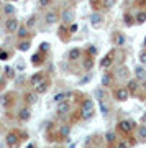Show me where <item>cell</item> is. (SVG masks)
Here are the masks:
<instances>
[{
  "label": "cell",
  "mask_w": 146,
  "mask_h": 148,
  "mask_svg": "<svg viewBox=\"0 0 146 148\" xmlns=\"http://www.w3.org/2000/svg\"><path fill=\"white\" fill-rule=\"evenodd\" d=\"M100 110H102V114H104V115H107V114H108V106H107V104H104V101L100 102Z\"/></svg>",
  "instance_id": "cell-34"
},
{
  "label": "cell",
  "mask_w": 146,
  "mask_h": 148,
  "mask_svg": "<svg viewBox=\"0 0 146 148\" xmlns=\"http://www.w3.org/2000/svg\"><path fill=\"white\" fill-rule=\"evenodd\" d=\"M123 20H125V25H126V27H131V25H135V23H136V21H135V16L128 15V13H125Z\"/></svg>",
  "instance_id": "cell-26"
},
{
  "label": "cell",
  "mask_w": 146,
  "mask_h": 148,
  "mask_svg": "<svg viewBox=\"0 0 146 148\" xmlns=\"http://www.w3.org/2000/svg\"><path fill=\"white\" fill-rule=\"evenodd\" d=\"M94 101H90V99H84L82 104H81V119H84V120H89V119H92V115H94Z\"/></svg>",
  "instance_id": "cell-1"
},
{
  "label": "cell",
  "mask_w": 146,
  "mask_h": 148,
  "mask_svg": "<svg viewBox=\"0 0 146 148\" xmlns=\"http://www.w3.org/2000/svg\"><path fill=\"white\" fill-rule=\"evenodd\" d=\"M30 46H31V45H30V41L26 40V41H20L16 48H18L20 51H28V49H30Z\"/></svg>",
  "instance_id": "cell-27"
},
{
  "label": "cell",
  "mask_w": 146,
  "mask_h": 148,
  "mask_svg": "<svg viewBox=\"0 0 146 148\" xmlns=\"http://www.w3.org/2000/svg\"><path fill=\"white\" fill-rule=\"evenodd\" d=\"M89 79H92V74H87V76H85L84 79H81V84H85V82H87Z\"/></svg>",
  "instance_id": "cell-42"
},
{
  "label": "cell",
  "mask_w": 146,
  "mask_h": 148,
  "mask_svg": "<svg viewBox=\"0 0 146 148\" xmlns=\"http://www.w3.org/2000/svg\"><path fill=\"white\" fill-rule=\"evenodd\" d=\"M76 97H77V95H76V92H72V90H68V92H64V101L69 102V104L76 101Z\"/></svg>",
  "instance_id": "cell-21"
},
{
  "label": "cell",
  "mask_w": 146,
  "mask_h": 148,
  "mask_svg": "<svg viewBox=\"0 0 146 148\" xmlns=\"http://www.w3.org/2000/svg\"><path fill=\"white\" fill-rule=\"evenodd\" d=\"M31 63L35 64V66H40V64H43L44 61H43V53H40V54H35L31 58Z\"/></svg>",
  "instance_id": "cell-25"
},
{
  "label": "cell",
  "mask_w": 146,
  "mask_h": 148,
  "mask_svg": "<svg viewBox=\"0 0 146 148\" xmlns=\"http://www.w3.org/2000/svg\"><path fill=\"white\" fill-rule=\"evenodd\" d=\"M26 148H35V145H33V143H28V145H26Z\"/></svg>",
  "instance_id": "cell-48"
},
{
  "label": "cell",
  "mask_w": 146,
  "mask_h": 148,
  "mask_svg": "<svg viewBox=\"0 0 146 148\" xmlns=\"http://www.w3.org/2000/svg\"><path fill=\"white\" fill-rule=\"evenodd\" d=\"M87 53H89V56H95V54H97V48H95V46H89V48H87Z\"/></svg>",
  "instance_id": "cell-35"
},
{
  "label": "cell",
  "mask_w": 146,
  "mask_h": 148,
  "mask_svg": "<svg viewBox=\"0 0 146 148\" xmlns=\"http://www.w3.org/2000/svg\"><path fill=\"white\" fill-rule=\"evenodd\" d=\"M3 84H5V81H3V79H0V90L3 89V87H2V86H3Z\"/></svg>",
  "instance_id": "cell-47"
},
{
  "label": "cell",
  "mask_w": 146,
  "mask_h": 148,
  "mask_svg": "<svg viewBox=\"0 0 146 148\" xmlns=\"http://www.w3.org/2000/svg\"><path fill=\"white\" fill-rule=\"evenodd\" d=\"M48 87H49V82L44 79L41 84H38L36 87H35V92H36V94H44V92L48 90Z\"/></svg>",
  "instance_id": "cell-16"
},
{
  "label": "cell",
  "mask_w": 146,
  "mask_h": 148,
  "mask_svg": "<svg viewBox=\"0 0 146 148\" xmlns=\"http://www.w3.org/2000/svg\"><path fill=\"white\" fill-rule=\"evenodd\" d=\"M35 23H36V16L31 15L30 18H28V21H26V27H28V28H31V27H35Z\"/></svg>",
  "instance_id": "cell-31"
},
{
  "label": "cell",
  "mask_w": 146,
  "mask_h": 148,
  "mask_svg": "<svg viewBox=\"0 0 146 148\" xmlns=\"http://www.w3.org/2000/svg\"><path fill=\"white\" fill-rule=\"evenodd\" d=\"M117 128H118V132L123 133V135H130L133 132V128H135V122L133 120H120L117 123Z\"/></svg>",
  "instance_id": "cell-3"
},
{
  "label": "cell",
  "mask_w": 146,
  "mask_h": 148,
  "mask_svg": "<svg viewBox=\"0 0 146 148\" xmlns=\"http://www.w3.org/2000/svg\"><path fill=\"white\" fill-rule=\"evenodd\" d=\"M136 5H146V0H136Z\"/></svg>",
  "instance_id": "cell-45"
},
{
  "label": "cell",
  "mask_w": 146,
  "mask_h": 148,
  "mask_svg": "<svg viewBox=\"0 0 146 148\" xmlns=\"http://www.w3.org/2000/svg\"><path fill=\"white\" fill-rule=\"evenodd\" d=\"M126 74H128V69H126V68H120V77H126Z\"/></svg>",
  "instance_id": "cell-40"
},
{
  "label": "cell",
  "mask_w": 146,
  "mask_h": 148,
  "mask_svg": "<svg viewBox=\"0 0 146 148\" xmlns=\"http://www.w3.org/2000/svg\"><path fill=\"white\" fill-rule=\"evenodd\" d=\"M77 25H76V23H72V25H71V27H69V33H76L77 32Z\"/></svg>",
  "instance_id": "cell-41"
},
{
  "label": "cell",
  "mask_w": 146,
  "mask_h": 148,
  "mask_svg": "<svg viewBox=\"0 0 146 148\" xmlns=\"http://www.w3.org/2000/svg\"><path fill=\"white\" fill-rule=\"evenodd\" d=\"M49 2H51V0H40V5H41V7H46Z\"/></svg>",
  "instance_id": "cell-44"
},
{
  "label": "cell",
  "mask_w": 146,
  "mask_h": 148,
  "mask_svg": "<svg viewBox=\"0 0 146 148\" xmlns=\"http://www.w3.org/2000/svg\"><path fill=\"white\" fill-rule=\"evenodd\" d=\"M69 132H71V128H69L68 125H63V127H61V130H59L61 137H64V138H68V137H69Z\"/></svg>",
  "instance_id": "cell-30"
},
{
  "label": "cell",
  "mask_w": 146,
  "mask_h": 148,
  "mask_svg": "<svg viewBox=\"0 0 146 148\" xmlns=\"http://www.w3.org/2000/svg\"><path fill=\"white\" fill-rule=\"evenodd\" d=\"M90 5L94 7V8H99L102 5V2H99V0H90Z\"/></svg>",
  "instance_id": "cell-38"
},
{
  "label": "cell",
  "mask_w": 146,
  "mask_h": 148,
  "mask_svg": "<svg viewBox=\"0 0 146 148\" xmlns=\"http://www.w3.org/2000/svg\"><path fill=\"white\" fill-rule=\"evenodd\" d=\"M117 148H130V147H128V143L126 142H120L118 145H117Z\"/></svg>",
  "instance_id": "cell-43"
},
{
  "label": "cell",
  "mask_w": 146,
  "mask_h": 148,
  "mask_svg": "<svg viewBox=\"0 0 146 148\" xmlns=\"http://www.w3.org/2000/svg\"><path fill=\"white\" fill-rule=\"evenodd\" d=\"M145 90H146V82H145Z\"/></svg>",
  "instance_id": "cell-49"
},
{
  "label": "cell",
  "mask_w": 146,
  "mask_h": 148,
  "mask_svg": "<svg viewBox=\"0 0 146 148\" xmlns=\"http://www.w3.org/2000/svg\"><path fill=\"white\" fill-rule=\"evenodd\" d=\"M30 117H31V112H30V109H28V107H23V109L18 112V119H20L21 122L30 120Z\"/></svg>",
  "instance_id": "cell-13"
},
{
  "label": "cell",
  "mask_w": 146,
  "mask_h": 148,
  "mask_svg": "<svg viewBox=\"0 0 146 148\" xmlns=\"http://www.w3.org/2000/svg\"><path fill=\"white\" fill-rule=\"evenodd\" d=\"M100 2H102V7L104 8H112L117 3V0H100Z\"/></svg>",
  "instance_id": "cell-29"
},
{
  "label": "cell",
  "mask_w": 146,
  "mask_h": 148,
  "mask_svg": "<svg viewBox=\"0 0 146 148\" xmlns=\"http://www.w3.org/2000/svg\"><path fill=\"white\" fill-rule=\"evenodd\" d=\"M28 30H30V28L26 27H20L18 28V32H16V35H18V38H21V40H25L26 36H28Z\"/></svg>",
  "instance_id": "cell-23"
},
{
  "label": "cell",
  "mask_w": 146,
  "mask_h": 148,
  "mask_svg": "<svg viewBox=\"0 0 146 148\" xmlns=\"http://www.w3.org/2000/svg\"><path fill=\"white\" fill-rule=\"evenodd\" d=\"M20 142H21V137H20V133L18 132H10V133H7V137H5V143H7V147L8 148H20Z\"/></svg>",
  "instance_id": "cell-2"
},
{
  "label": "cell",
  "mask_w": 146,
  "mask_h": 148,
  "mask_svg": "<svg viewBox=\"0 0 146 148\" xmlns=\"http://www.w3.org/2000/svg\"><path fill=\"white\" fill-rule=\"evenodd\" d=\"M138 142H146V125L138 128Z\"/></svg>",
  "instance_id": "cell-20"
},
{
  "label": "cell",
  "mask_w": 146,
  "mask_h": 148,
  "mask_svg": "<svg viewBox=\"0 0 146 148\" xmlns=\"http://www.w3.org/2000/svg\"><path fill=\"white\" fill-rule=\"evenodd\" d=\"M126 89L130 90L131 95L136 94L138 89H140V87H138V81H136V79H130V81H128V84H126Z\"/></svg>",
  "instance_id": "cell-15"
},
{
  "label": "cell",
  "mask_w": 146,
  "mask_h": 148,
  "mask_svg": "<svg viewBox=\"0 0 146 148\" xmlns=\"http://www.w3.org/2000/svg\"><path fill=\"white\" fill-rule=\"evenodd\" d=\"M13 2H15V0H13Z\"/></svg>",
  "instance_id": "cell-51"
},
{
  "label": "cell",
  "mask_w": 146,
  "mask_h": 148,
  "mask_svg": "<svg viewBox=\"0 0 146 148\" xmlns=\"http://www.w3.org/2000/svg\"><path fill=\"white\" fill-rule=\"evenodd\" d=\"M53 101L56 102V104H59V102H63L64 101V92H59V94H56L54 95V99Z\"/></svg>",
  "instance_id": "cell-33"
},
{
  "label": "cell",
  "mask_w": 146,
  "mask_h": 148,
  "mask_svg": "<svg viewBox=\"0 0 146 148\" xmlns=\"http://www.w3.org/2000/svg\"><path fill=\"white\" fill-rule=\"evenodd\" d=\"M145 46H146V40H145Z\"/></svg>",
  "instance_id": "cell-50"
},
{
  "label": "cell",
  "mask_w": 146,
  "mask_h": 148,
  "mask_svg": "<svg viewBox=\"0 0 146 148\" xmlns=\"http://www.w3.org/2000/svg\"><path fill=\"white\" fill-rule=\"evenodd\" d=\"M74 10L72 8H64V12L61 13V20H63L64 25H72L74 21Z\"/></svg>",
  "instance_id": "cell-7"
},
{
  "label": "cell",
  "mask_w": 146,
  "mask_h": 148,
  "mask_svg": "<svg viewBox=\"0 0 146 148\" xmlns=\"http://www.w3.org/2000/svg\"><path fill=\"white\" fill-rule=\"evenodd\" d=\"M18 28H20V23L16 20L15 16H8V20L5 21V30L8 33H16L18 32Z\"/></svg>",
  "instance_id": "cell-6"
},
{
  "label": "cell",
  "mask_w": 146,
  "mask_h": 148,
  "mask_svg": "<svg viewBox=\"0 0 146 148\" xmlns=\"http://www.w3.org/2000/svg\"><path fill=\"white\" fill-rule=\"evenodd\" d=\"M41 49H40V51H41V53H46L48 49H49V45H48V43H41Z\"/></svg>",
  "instance_id": "cell-37"
},
{
  "label": "cell",
  "mask_w": 146,
  "mask_h": 148,
  "mask_svg": "<svg viewBox=\"0 0 146 148\" xmlns=\"http://www.w3.org/2000/svg\"><path fill=\"white\" fill-rule=\"evenodd\" d=\"M113 43H115V46H123V43H125V36H123V33H115Z\"/></svg>",
  "instance_id": "cell-19"
},
{
  "label": "cell",
  "mask_w": 146,
  "mask_h": 148,
  "mask_svg": "<svg viewBox=\"0 0 146 148\" xmlns=\"http://www.w3.org/2000/svg\"><path fill=\"white\" fill-rule=\"evenodd\" d=\"M141 123H143V125H145V123H146V114H145V115H143V117H141Z\"/></svg>",
  "instance_id": "cell-46"
},
{
  "label": "cell",
  "mask_w": 146,
  "mask_h": 148,
  "mask_svg": "<svg viewBox=\"0 0 146 148\" xmlns=\"http://www.w3.org/2000/svg\"><path fill=\"white\" fill-rule=\"evenodd\" d=\"M92 68H94V58L89 56V58L84 59V69H85V71H90Z\"/></svg>",
  "instance_id": "cell-22"
},
{
  "label": "cell",
  "mask_w": 146,
  "mask_h": 148,
  "mask_svg": "<svg viewBox=\"0 0 146 148\" xmlns=\"http://www.w3.org/2000/svg\"><path fill=\"white\" fill-rule=\"evenodd\" d=\"M113 61H115V49H112V51H108V53L102 58V61H100V68L102 69H108L110 66L113 64Z\"/></svg>",
  "instance_id": "cell-5"
},
{
  "label": "cell",
  "mask_w": 146,
  "mask_h": 148,
  "mask_svg": "<svg viewBox=\"0 0 146 148\" xmlns=\"http://www.w3.org/2000/svg\"><path fill=\"white\" fill-rule=\"evenodd\" d=\"M140 61L143 64H146V49H143V51L140 53Z\"/></svg>",
  "instance_id": "cell-36"
},
{
  "label": "cell",
  "mask_w": 146,
  "mask_h": 148,
  "mask_svg": "<svg viewBox=\"0 0 146 148\" xmlns=\"http://www.w3.org/2000/svg\"><path fill=\"white\" fill-rule=\"evenodd\" d=\"M102 21H104V16H102V13H99V12H94V13L90 15V23H92L95 28H99L100 25H102Z\"/></svg>",
  "instance_id": "cell-9"
},
{
  "label": "cell",
  "mask_w": 146,
  "mask_h": 148,
  "mask_svg": "<svg viewBox=\"0 0 146 148\" xmlns=\"http://www.w3.org/2000/svg\"><path fill=\"white\" fill-rule=\"evenodd\" d=\"M79 58H81V49L79 48H72L69 51V61H77Z\"/></svg>",
  "instance_id": "cell-18"
},
{
  "label": "cell",
  "mask_w": 146,
  "mask_h": 148,
  "mask_svg": "<svg viewBox=\"0 0 146 148\" xmlns=\"http://www.w3.org/2000/svg\"><path fill=\"white\" fill-rule=\"evenodd\" d=\"M15 12H16V8L13 7V3H5V5H3V13H5L7 16H13Z\"/></svg>",
  "instance_id": "cell-17"
},
{
  "label": "cell",
  "mask_w": 146,
  "mask_h": 148,
  "mask_svg": "<svg viewBox=\"0 0 146 148\" xmlns=\"http://www.w3.org/2000/svg\"><path fill=\"white\" fill-rule=\"evenodd\" d=\"M44 21H46L48 25H53V23H56V21H59V13H57L56 10L48 12L46 15H44Z\"/></svg>",
  "instance_id": "cell-8"
},
{
  "label": "cell",
  "mask_w": 146,
  "mask_h": 148,
  "mask_svg": "<svg viewBox=\"0 0 146 148\" xmlns=\"http://www.w3.org/2000/svg\"><path fill=\"white\" fill-rule=\"evenodd\" d=\"M135 74H136V79H145L146 77V69L141 68V66H138V68L135 69Z\"/></svg>",
  "instance_id": "cell-24"
},
{
  "label": "cell",
  "mask_w": 146,
  "mask_h": 148,
  "mask_svg": "<svg viewBox=\"0 0 146 148\" xmlns=\"http://www.w3.org/2000/svg\"><path fill=\"white\" fill-rule=\"evenodd\" d=\"M43 81H44V73H36V74H33L31 76V79H30V84L33 86V87H36L38 84H41Z\"/></svg>",
  "instance_id": "cell-10"
},
{
  "label": "cell",
  "mask_w": 146,
  "mask_h": 148,
  "mask_svg": "<svg viewBox=\"0 0 146 148\" xmlns=\"http://www.w3.org/2000/svg\"><path fill=\"white\" fill-rule=\"evenodd\" d=\"M113 86V76L110 73H105L102 76V87H112Z\"/></svg>",
  "instance_id": "cell-11"
},
{
  "label": "cell",
  "mask_w": 146,
  "mask_h": 148,
  "mask_svg": "<svg viewBox=\"0 0 146 148\" xmlns=\"http://www.w3.org/2000/svg\"><path fill=\"white\" fill-rule=\"evenodd\" d=\"M69 110H71L69 102L63 101V102H59V104H57V114H59V115H64V114H68Z\"/></svg>",
  "instance_id": "cell-12"
},
{
  "label": "cell",
  "mask_w": 146,
  "mask_h": 148,
  "mask_svg": "<svg viewBox=\"0 0 146 148\" xmlns=\"http://www.w3.org/2000/svg\"><path fill=\"white\" fill-rule=\"evenodd\" d=\"M105 140H107L108 143L115 142V133L113 132H107V133H105Z\"/></svg>",
  "instance_id": "cell-32"
},
{
  "label": "cell",
  "mask_w": 146,
  "mask_h": 148,
  "mask_svg": "<svg viewBox=\"0 0 146 148\" xmlns=\"http://www.w3.org/2000/svg\"><path fill=\"white\" fill-rule=\"evenodd\" d=\"M135 21H136V23H140V25H143V23L146 21V13H145V12H140V13L135 16Z\"/></svg>",
  "instance_id": "cell-28"
},
{
  "label": "cell",
  "mask_w": 146,
  "mask_h": 148,
  "mask_svg": "<svg viewBox=\"0 0 146 148\" xmlns=\"http://www.w3.org/2000/svg\"><path fill=\"white\" fill-rule=\"evenodd\" d=\"M5 73H7V77H13V76H15V71H13V69H10V68H7Z\"/></svg>",
  "instance_id": "cell-39"
},
{
  "label": "cell",
  "mask_w": 146,
  "mask_h": 148,
  "mask_svg": "<svg viewBox=\"0 0 146 148\" xmlns=\"http://www.w3.org/2000/svg\"><path fill=\"white\" fill-rule=\"evenodd\" d=\"M130 90L126 89V87H117V89L113 90V97H115V101H118V102H125L128 101V97H130Z\"/></svg>",
  "instance_id": "cell-4"
},
{
  "label": "cell",
  "mask_w": 146,
  "mask_h": 148,
  "mask_svg": "<svg viewBox=\"0 0 146 148\" xmlns=\"http://www.w3.org/2000/svg\"><path fill=\"white\" fill-rule=\"evenodd\" d=\"M23 99H25L26 106H33V104L36 102V92H25Z\"/></svg>",
  "instance_id": "cell-14"
}]
</instances>
